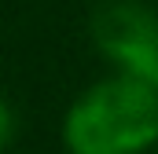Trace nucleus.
Masks as SVG:
<instances>
[{
    "mask_svg": "<svg viewBox=\"0 0 158 154\" xmlns=\"http://www.w3.org/2000/svg\"><path fill=\"white\" fill-rule=\"evenodd\" d=\"M158 143V88L114 74L85 88L63 117L70 154H143Z\"/></svg>",
    "mask_w": 158,
    "mask_h": 154,
    "instance_id": "nucleus-1",
    "label": "nucleus"
},
{
    "mask_svg": "<svg viewBox=\"0 0 158 154\" xmlns=\"http://www.w3.org/2000/svg\"><path fill=\"white\" fill-rule=\"evenodd\" d=\"M92 40L118 74L158 88V11L143 0H103L92 11Z\"/></svg>",
    "mask_w": 158,
    "mask_h": 154,
    "instance_id": "nucleus-2",
    "label": "nucleus"
},
{
    "mask_svg": "<svg viewBox=\"0 0 158 154\" xmlns=\"http://www.w3.org/2000/svg\"><path fill=\"white\" fill-rule=\"evenodd\" d=\"M11 136H15V114H11V103L0 95V151L11 143Z\"/></svg>",
    "mask_w": 158,
    "mask_h": 154,
    "instance_id": "nucleus-3",
    "label": "nucleus"
}]
</instances>
